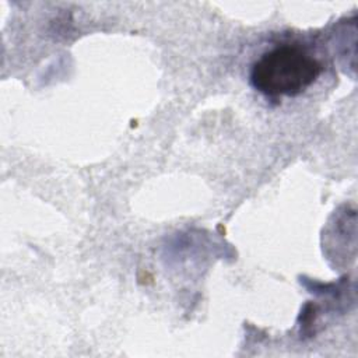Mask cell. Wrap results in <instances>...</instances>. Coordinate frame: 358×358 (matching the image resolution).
I'll return each mask as SVG.
<instances>
[{"instance_id":"6da1fadb","label":"cell","mask_w":358,"mask_h":358,"mask_svg":"<svg viewBox=\"0 0 358 358\" xmlns=\"http://www.w3.org/2000/svg\"><path fill=\"white\" fill-rule=\"evenodd\" d=\"M323 66L305 48L294 43L275 45L250 66V85L267 98L298 96L320 77Z\"/></svg>"}]
</instances>
